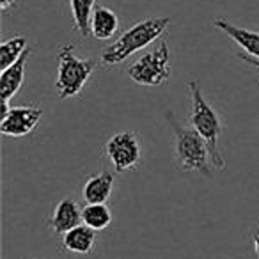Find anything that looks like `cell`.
Instances as JSON below:
<instances>
[{"mask_svg": "<svg viewBox=\"0 0 259 259\" xmlns=\"http://www.w3.org/2000/svg\"><path fill=\"white\" fill-rule=\"evenodd\" d=\"M188 93H190V117H188V122L204 139L213 167L224 169L226 158H224V151L220 148V135H222L224 130L222 119L217 114L215 108L206 101L199 82L190 80L188 82Z\"/></svg>", "mask_w": 259, "mask_h": 259, "instance_id": "obj_1", "label": "cell"}, {"mask_svg": "<svg viewBox=\"0 0 259 259\" xmlns=\"http://www.w3.org/2000/svg\"><path fill=\"white\" fill-rule=\"evenodd\" d=\"M165 121L174 134V160L181 170L199 172L204 178H213L211 158L204 139L194 128L183 126L174 112H165Z\"/></svg>", "mask_w": 259, "mask_h": 259, "instance_id": "obj_2", "label": "cell"}, {"mask_svg": "<svg viewBox=\"0 0 259 259\" xmlns=\"http://www.w3.org/2000/svg\"><path fill=\"white\" fill-rule=\"evenodd\" d=\"M170 25V18L167 16H160V18H146L142 22L135 23L134 27H130L122 36H119L114 45H108L103 48L100 55V61L105 66H114L121 64L122 61L134 55L135 52L142 50L148 45L155 43L160 36L167 30Z\"/></svg>", "mask_w": 259, "mask_h": 259, "instance_id": "obj_3", "label": "cell"}, {"mask_svg": "<svg viewBox=\"0 0 259 259\" xmlns=\"http://www.w3.org/2000/svg\"><path fill=\"white\" fill-rule=\"evenodd\" d=\"M59 68L55 89L61 100H68L80 93L89 82L91 75L96 69L98 61L94 59H80L75 55V45H64L59 50Z\"/></svg>", "mask_w": 259, "mask_h": 259, "instance_id": "obj_4", "label": "cell"}, {"mask_svg": "<svg viewBox=\"0 0 259 259\" xmlns=\"http://www.w3.org/2000/svg\"><path fill=\"white\" fill-rule=\"evenodd\" d=\"M170 50L169 45L163 41L151 52L139 57L128 68V76L139 85L158 87L170 80Z\"/></svg>", "mask_w": 259, "mask_h": 259, "instance_id": "obj_5", "label": "cell"}, {"mask_svg": "<svg viewBox=\"0 0 259 259\" xmlns=\"http://www.w3.org/2000/svg\"><path fill=\"white\" fill-rule=\"evenodd\" d=\"M105 153H107V158L110 160L115 172H126V170L135 169L141 163V141L134 132H119L107 141Z\"/></svg>", "mask_w": 259, "mask_h": 259, "instance_id": "obj_6", "label": "cell"}, {"mask_svg": "<svg viewBox=\"0 0 259 259\" xmlns=\"http://www.w3.org/2000/svg\"><path fill=\"white\" fill-rule=\"evenodd\" d=\"M43 117V108L39 107H11L2 105V121L0 134L6 137H25L32 134Z\"/></svg>", "mask_w": 259, "mask_h": 259, "instance_id": "obj_7", "label": "cell"}, {"mask_svg": "<svg viewBox=\"0 0 259 259\" xmlns=\"http://www.w3.org/2000/svg\"><path fill=\"white\" fill-rule=\"evenodd\" d=\"M30 55V48L15 62L9 66L8 69L2 71L0 75V96H2V105H9V100L18 94L22 89L23 82H25V68H27V59Z\"/></svg>", "mask_w": 259, "mask_h": 259, "instance_id": "obj_8", "label": "cell"}, {"mask_svg": "<svg viewBox=\"0 0 259 259\" xmlns=\"http://www.w3.org/2000/svg\"><path fill=\"white\" fill-rule=\"evenodd\" d=\"M213 25L219 30H222L224 34H227V36L243 50L245 55L259 59V32L236 27L231 22H227L226 18H215L213 20Z\"/></svg>", "mask_w": 259, "mask_h": 259, "instance_id": "obj_9", "label": "cell"}, {"mask_svg": "<svg viewBox=\"0 0 259 259\" xmlns=\"http://www.w3.org/2000/svg\"><path fill=\"white\" fill-rule=\"evenodd\" d=\"M82 226V209L73 199H62L54 209L50 219V227L55 234H66L68 231Z\"/></svg>", "mask_w": 259, "mask_h": 259, "instance_id": "obj_10", "label": "cell"}, {"mask_svg": "<svg viewBox=\"0 0 259 259\" xmlns=\"http://www.w3.org/2000/svg\"><path fill=\"white\" fill-rule=\"evenodd\" d=\"M114 174L103 170L100 174H94L83 185V199L87 201V204H105L108 201V197L112 195L114 190Z\"/></svg>", "mask_w": 259, "mask_h": 259, "instance_id": "obj_11", "label": "cell"}, {"mask_svg": "<svg viewBox=\"0 0 259 259\" xmlns=\"http://www.w3.org/2000/svg\"><path fill=\"white\" fill-rule=\"evenodd\" d=\"M94 241H96V231L87 227L85 224L62 234V247L73 254H91L94 248Z\"/></svg>", "mask_w": 259, "mask_h": 259, "instance_id": "obj_12", "label": "cell"}, {"mask_svg": "<svg viewBox=\"0 0 259 259\" xmlns=\"http://www.w3.org/2000/svg\"><path fill=\"white\" fill-rule=\"evenodd\" d=\"M119 29V18L112 9L96 6L93 16H91V34L96 39L107 41L114 37V34Z\"/></svg>", "mask_w": 259, "mask_h": 259, "instance_id": "obj_13", "label": "cell"}, {"mask_svg": "<svg viewBox=\"0 0 259 259\" xmlns=\"http://www.w3.org/2000/svg\"><path fill=\"white\" fill-rule=\"evenodd\" d=\"M69 8L75 29L82 37H87L91 34V16L96 9V0H69Z\"/></svg>", "mask_w": 259, "mask_h": 259, "instance_id": "obj_14", "label": "cell"}, {"mask_svg": "<svg viewBox=\"0 0 259 259\" xmlns=\"http://www.w3.org/2000/svg\"><path fill=\"white\" fill-rule=\"evenodd\" d=\"M82 222L98 233L112 224V211L107 204H87L82 208Z\"/></svg>", "mask_w": 259, "mask_h": 259, "instance_id": "obj_15", "label": "cell"}, {"mask_svg": "<svg viewBox=\"0 0 259 259\" xmlns=\"http://www.w3.org/2000/svg\"><path fill=\"white\" fill-rule=\"evenodd\" d=\"M29 50V41L23 36H15L0 45V69L4 71L13 66L25 52Z\"/></svg>", "mask_w": 259, "mask_h": 259, "instance_id": "obj_16", "label": "cell"}, {"mask_svg": "<svg viewBox=\"0 0 259 259\" xmlns=\"http://www.w3.org/2000/svg\"><path fill=\"white\" fill-rule=\"evenodd\" d=\"M238 57L241 59V61H245L247 64H250V66H254L255 69L259 71V59H255V57H250V55H245V54H240Z\"/></svg>", "mask_w": 259, "mask_h": 259, "instance_id": "obj_17", "label": "cell"}, {"mask_svg": "<svg viewBox=\"0 0 259 259\" xmlns=\"http://www.w3.org/2000/svg\"><path fill=\"white\" fill-rule=\"evenodd\" d=\"M16 4H18V0H0V9L2 11H9V9L16 8Z\"/></svg>", "mask_w": 259, "mask_h": 259, "instance_id": "obj_18", "label": "cell"}, {"mask_svg": "<svg viewBox=\"0 0 259 259\" xmlns=\"http://www.w3.org/2000/svg\"><path fill=\"white\" fill-rule=\"evenodd\" d=\"M254 250H255V254L259 255V231L255 233V236H254Z\"/></svg>", "mask_w": 259, "mask_h": 259, "instance_id": "obj_19", "label": "cell"}]
</instances>
